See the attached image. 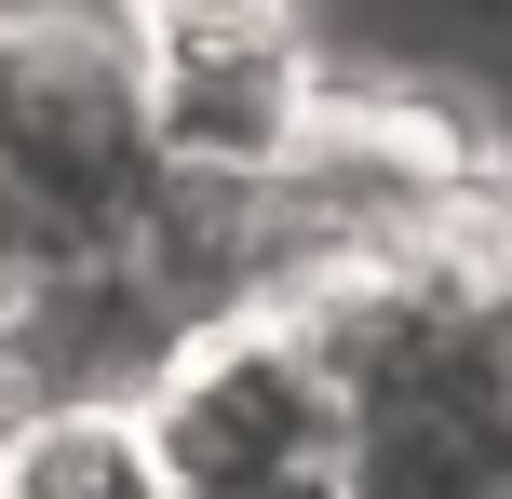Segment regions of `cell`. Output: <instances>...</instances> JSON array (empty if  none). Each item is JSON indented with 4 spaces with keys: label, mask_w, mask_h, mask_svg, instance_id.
I'll use <instances>...</instances> for the list:
<instances>
[{
    "label": "cell",
    "mask_w": 512,
    "mask_h": 499,
    "mask_svg": "<svg viewBox=\"0 0 512 499\" xmlns=\"http://www.w3.org/2000/svg\"><path fill=\"white\" fill-rule=\"evenodd\" d=\"M256 499H364L351 473H297V486H256Z\"/></svg>",
    "instance_id": "obj_7"
},
{
    "label": "cell",
    "mask_w": 512,
    "mask_h": 499,
    "mask_svg": "<svg viewBox=\"0 0 512 499\" xmlns=\"http://www.w3.org/2000/svg\"><path fill=\"white\" fill-rule=\"evenodd\" d=\"M162 176L135 0H0V203L41 230H122Z\"/></svg>",
    "instance_id": "obj_1"
},
{
    "label": "cell",
    "mask_w": 512,
    "mask_h": 499,
    "mask_svg": "<svg viewBox=\"0 0 512 499\" xmlns=\"http://www.w3.org/2000/svg\"><path fill=\"white\" fill-rule=\"evenodd\" d=\"M0 499H189L135 392H14L0 378Z\"/></svg>",
    "instance_id": "obj_4"
},
{
    "label": "cell",
    "mask_w": 512,
    "mask_h": 499,
    "mask_svg": "<svg viewBox=\"0 0 512 499\" xmlns=\"http://www.w3.org/2000/svg\"><path fill=\"white\" fill-rule=\"evenodd\" d=\"M149 41H310V0H135Z\"/></svg>",
    "instance_id": "obj_5"
},
{
    "label": "cell",
    "mask_w": 512,
    "mask_h": 499,
    "mask_svg": "<svg viewBox=\"0 0 512 499\" xmlns=\"http://www.w3.org/2000/svg\"><path fill=\"white\" fill-rule=\"evenodd\" d=\"M135 405H149V432H162L189 499H256V486H297V473L351 459V378H337V351L283 297L203 311Z\"/></svg>",
    "instance_id": "obj_2"
},
{
    "label": "cell",
    "mask_w": 512,
    "mask_h": 499,
    "mask_svg": "<svg viewBox=\"0 0 512 499\" xmlns=\"http://www.w3.org/2000/svg\"><path fill=\"white\" fill-rule=\"evenodd\" d=\"M149 95H162V162L176 176H283L324 122L310 41H149Z\"/></svg>",
    "instance_id": "obj_3"
},
{
    "label": "cell",
    "mask_w": 512,
    "mask_h": 499,
    "mask_svg": "<svg viewBox=\"0 0 512 499\" xmlns=\"http://www.w3.org/2000/svg\"><path fill=\"white\" fill-rule=\"evenodd\" d=\"M68 243H81V230H41V216L0 203V365H14V338H27V311H41V284H54Z\"/></svg>",
    "instance_id": "obj_6"
}]
</instances>
